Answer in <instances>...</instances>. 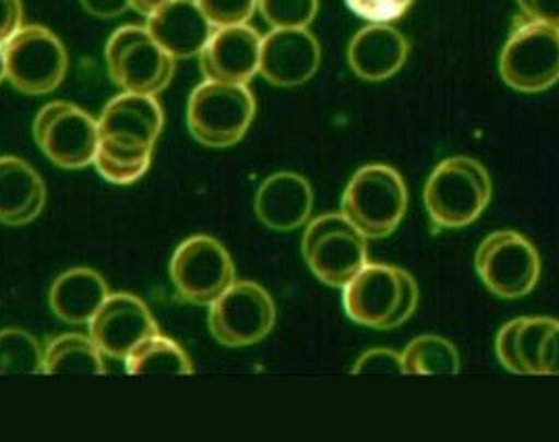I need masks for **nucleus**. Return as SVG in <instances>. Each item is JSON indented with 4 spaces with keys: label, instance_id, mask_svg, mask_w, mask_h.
Instances as JSON below:
<instances>
[{
    "label": "nucleus",
    "instance_id": "obj_1",
    "mask_svg": "<svg viewBox=\"0 0 559 442\" xmlns=\"http://www.w3.org/2000/svg\"><path fill=\"white\" fill-rule=\"evenodd\" d=\"M418 297V283L408 271L368 262L344 287V312L358 326L391 331L414 316Z\"/></svg>",
    "mask_w": 559,
    "mask_h": 442
},
{
    "label": "nucleus",
    "instance_id": "obj_2",
    "mask_svg": "<svg viewBox=\"0 0 559 442\" xmlns=\"http://www.w3.org/2000/svg\"><path fill=\"white\" fill-rule=\"evenodd\" d=\"M493 183L487 169L471 156L439 163L425 186V208L439 229L471 227L487 211Z\"/></svg>",
    "mask_w": 559,
    "mask_h": 442
},
{
    "label": "nucleus",
    "instance_id": "obj_3",
    "mask_svg": "<svg viewBox=\"0 0 559 442\" xmlns=\"http://www.w3.org/2000/svg\"><path fill=\"white\" fill-rule=\"evenodd\" d=\"M408 212L404 177L389 165H366L349 179L342 214L366 239H385L397 231Z\"/></svg>",
    "mask_w": 559,
    "mask_h": 442
},
{
    "label": "nucleus",
    "instance_id": "obj_4",
    "mask_svg": "<svg viewBox=\"0 0 559 442\" xmlns=\"http://www.w3.org/2000/svg\"><path fill=\"white\" fill-rule=\"evenodd\" d=\"M301 255L310 273L333 289H344L370 262L368 239L342 212L321 214L308 223L301 237Z\"/></svg>",
    "mask_w": 559,
    "mask_h": 442
},
{
    "label": "nucleus",
    "instance_id": "obj_5",
    "mask_svg": "<svg viewBox=\"0 0 559 442\" xmlns=\"http://www.w3.org/2000/svg\"><path fill=\"white\" fill-rule=\"evenodd\" d=\"M254 117L257 100L248 85L204 82L188 100V129L202 146H236Z\"/></svg>",
    "mask_w": 559,
    "mask_h": 442
},
{
    "label": "nucleus",
    "instance_id": "obj_6",
    "mask_svg": "<svg viewBox=\"0 0 559 442\" xmlns=\"http://www.w3.org/2000/svg\"><path fill=\"white\" fill-rule=\"evenodd\" d=\"M108 75L123 92L156 96L175 75V59L156 43L148 27L123 25L108 38Z\"/></svg>",
    "mask_w": 559,
    "mask_h": 442
},
{
    "label": "nucleus",
    "instance_id": "obj_7",
    "mask_svg": "<svg viewBox=\"0 0 559 442\" xmlns=\"http://www.w3.org/2000/svg\"><path fill=\"white\" fill-rule=\"evenodd\" d=\"M173 287L186 303L206 308L236 283V262L211 235H192L173 252Z\"/></svg>",
    "mask_w": 559,
    "mask_h": 442
},
{
    "label": "nucleus",
    "instance_id": "obj_8",
    "mask_svg": "<svg viewBox=\"0 0 559 442\" xmlns=\"http://www.w3.org/2000/svg\"><path fill=\"white\" fill-rule=\"evenodd\" d=\"M474 268L495 297L520 299L535 291L543 264L528 237L518 231H495L480 241Z\"/></svg>",
    "mask_w": 559,
    "mask_h": 442
},
{
    "label": "nucleus",
    "instance_id": "obj_9",
    "mask_svg": "<svg viewBox=\"0 0 559 442\" xmlns=\"http://www.w3.org/2000/svg\"><path fill=\"white\" fill-rule=\"evenodd\" d=\"M503 82L516 92L538 94L559 82V29L522 20L512 29L499 57Z\"/></svg>",
    "mask_w": 559,
    "mask_h": 442
},
{
    "label": "nucleus",
    "instance_id": "obj_10",
    "mask_svg": "<svg viewBox=\"0 0 559 442\" xmlns=\"http://www.w3.org/2000/svg\"><path fill=\"white\" fill-rule=\"evenodd\" d=\"M209 308L211 335L218 345L231 349L264 341L277 322L275 299L254 280H236Z\"/></svg>",
    "mask_w": 559,
    "mask_h": 442
},
{
    "label": "nucleus",
    "instance_id": "obj_11",
    "mask_svg": "<svg viewBox=\"0 0 559 442\" xmlns=\"http://www.w3.org/2000/svg\"><path fill=\"white\" fill-rule=\"evenodd\" d=\"M34 140L44 156L59 169H86L100 146L98 121L78 105L55 100L34 119Z\"/></svg>",
    "mask_w": 559,
    "mask_h": 442
},
{
    "label": "nucleus",
    "instance_id": "obj_12",
    "mask_svg": "<svg viewBox=\"0 0 559 442\" xmlns=\"http://www.w3.org/2000/svg\"><path fill=\"white\" fill-rule=\"evenodd\" d=\"M7 80L29 96L55 92L69 69L63 43L43 25H25L2 46Z\"/></svg>",
    "mask_w": 559,
    "mask_h": 442
},
{
    "label": "nucleus",
    "instance_id": "obj_13",
    "mask_svg": "<svg viewBox=\"0 0 559 442\" xmlns=\"http://www.w3.org/2000/svg\"><path fill=\"white\" fill-rule=\"evenodd\" d=\"M90 337L105 354V358L123 359L160 326L148 303L133 294H110L98 314L92 318Z\"/></svg>",
    "mask_w": 559,
    "mask_h": 442
},
{
    "label": "nucleus",
    "instance_id": "obj_14",
    "mask_svg": "<svg viewBox=\"0 0 559 442\" xmlns=\"http://www.w3.org/2000/svg\"><path fill=\"white\" fill-rule=\"evenodd\" d=\"M321 67V44L306 27L273 29L262 38L260 75L277 87L310 82Z\"/></svg>",
    "mask_w": 559,
    "mask_h": 442
},
{
    "label": "nucleus",
    "instance_id": "obj_15",
    "mask_svg": "<svg viewBox=\"0 0 559 442\" xmlns=\"http://www.w3.org/2000/svg\"><path fill=\"white\" fill-rule=\"evenodd\" d=\"M262 36L243 23L215 29L200 52V67L206 82L248 85L260 71Z\"/></svg>",
    "mask_w": 559,
    "mask_h": 442
},
{
    "label": "nucleus",
    "instance_id": "obj_16",
    "mask_svg": "<svg viewBox=\"0 0 559 442\" xmlns=\"http://www.w3.org/2000/svg\"><path fill=\"white\" fill-rule=\"evenodd\" d=\"M98 127L100 140L154 150L165 127V110L156 96L123 92L105 106Z\"/></svg>",
    "mask_w": 559,
    "mask_h": 442
},
{
    "label": "nucleus",
    "instance_id": "obj_17",
    "mask_svg": "<svg viewBox=\"0 0 559 442\" xmlns=\"http://www.w3.org/2000/svg\"><path fill=\"white\" fill-rule=\"evenodd\" d=\"M314 208V191L306 177L294 170H281L260 183L254 198V212L271 231L289 232L310 220Z\"/></svg>",
    "mask_w": 559,
    "mask_h": 442
},
{
    "label": "nucleus",
    "instance_id": "obj_18",
    "mask_svg": "<svg viewBox=\"0 0 559 442\" xmlns=\"http://www.w3.org/2000/svg\"><path fill=\"white\" fill-rule=\"evenodd\" d=\"M409 44L389 23H370L358 29L347 46L352 71L365 82H385L408 61Z\"/></svg>",
    "mask_w": 559,
    "mask_h": 442
},
{
    "label": "nucleus",
    "instance_id": "obj_19",
    "mask_svg": "<svg viewBox=\"0 0 559 442\" xmlns=\"http://www.w3.org/2000/svg\"><path fill=\"white\" fill-rule=\"evenodd\" d=\"M148 32L173 59H192L213 38L215 27L195 0H171L148 17Z\"/></svg>",
    "mask_w": 559,
    "mask_h": 442
},
{
    "label": "nucleus",
    "instance_id": "obj_20",
    "mask_svg": "<svg viewBox=\"0 0 559 442\" xmlns=\"http://www.w3.org/2000/svg\"><path fill=\"white\" fill-rule=\"evenodd\" d=\"M43 177L17 156H0V223L23 227L36 220L46 206Z\"/></svg>",
    "mask_w": 559,
    "mask_h": 442
},
{
    "label": "nucleus",
    "instance_id": "obj_21",
    "mask_svg": "<svg viewBox=\"0 0 559 442\" xmlns=\"http://www.w3.org/2000/svg\"><path fill=\"white\" fill-rule=\"evenodd\" d=\"M110 295L105 276L86 266L69 268L55 278L48 291L52 314L66 324H90Z\"/></svg>",
    "mask_w": 559,
    "mask_h": 442
},
{
    "label": "nucleus",
    "instance_id": "obj_22",
    "mask_svg": "<svg viewBox=\"0 0 559 442\" xmlns=\"http://www.w3.org/2000/svg\"><path fill=\"white\" fill-rule=\"evenodd\" d=\"M107 372L105 354L90 335L66 333L44 349V374H98Z\"/></svg>",
    "mask_w": 559,
    "mask_h": 442
},
{
    "label": "nucleus",
    "instance_id": "obj_23",
    "mask_svg": "<svg viewBox=\"0 0 559 442\" xmlns=\"http://www.w3.org/2000/svg\"><path fill=\"white\" fill-rule=\"evenodd\" d=\"M126 370L131 377L167 374V377H192L194 363L188 351L171 337L156 333L144 338L126 358Z\"/></svg>",
    "mask_w": 559,
    "mask_h": 442
},
{
    "label": "nucleus",
    "instance_id": "obj_24",
    "mask_svg": "<svg viewBox=\"0 0 559 442\" xmlns=\"http://www.w3.org/2000/svg\"><path fill=\"white\" fill-rule=\"evenodd\" d=\"M402 366L406 377H455L460 372V351L450 338L420 335L402 351Z\"/></svg>",
    "mask_w": 559,
    "mask_h": 442
},
{
    "label": "nucleus",
    "instance_id": "obj_25",
    "mask_svg": "<svg viewBox=\"0 0 559 442\" xmlns=\"http://www.w3.org/2000/svg\"><path fill=\"white\" fill-rule=\"evenodd\" d=\"M152 152L146 147H130L100 140L94 158L98 175L112 186H131L140 181L152 165Z\"/></svg>",
    "mask_w": 559,
    "mask_h": 442
},
{
    "label": "nucleus",
    "instance_id": "obj_26",
    "mask_svg": "<svg viewBox=\"0 0 559 442\" xmlns=\"http://www.w3.org/2000/svg\"><path fill=\"white\" fill-rule=\"evenodd\" d=\"M0 374H44V351L38 338L23 328L0 331Z\"/></svg>",
    "mask_w": 559,
    "mask_h": 442
},
{
    "label": "nucleus",
    "instance_id": "obj_27",
    "mask_svg": "<svg viewBox=\"0 0 559 442\" xmlns=\"http://www.w3.org/2000/svg\"><path fill=\"white\" fill-rule=\"evenodd\" d=\"M259 11L273 29L308 27L319 13V0H259Z\"/></svg>",
    "mask_w": 559,
    "mask_h": 442
},
{
    "label": "nucleus",
    "instance_id": "obj_28",
    "mask_svg": "<svg viewBox=\"0 0 559 442\" xmlns=\"http://www.w3.org/2000/svg\"><path fill=\"white\" fill-rule=\"evenodd\" d=\"M556 318L547 316H524L522 326L518 331V358L522 363L524 377H540L538 359H540V349L547 333L556 324Z\"/></svg>",
    "mask_w": 559,
    "mask_h": 442
},
{
    "label": "nucleus",
    "instance_id": "obj_29",
    "mask_svg": "<svg viewBox=\"0 0 559 442\" xmlns=\"http://www.w3.org/2000/svg\"><path fill=\"white\" fill-rule=\"evenodd\" d=\"M215 29L243 25L259 9V0H195Z\"/></svg>",
    "mask_w": 559,
    "mask_h": 442
},
{
    "label": "nucleus",
    "instance_id": "obj_30",
    "mask_svg": "<svg viewBox=\"0 0 559 442\" xmlns=\"http://www.w3.org/2000/svg\"><path fill=\"white\" fill-rule=\"evenodd\" d=\"M414 0H345V4L366 22L391 23L408 13Z\"/></svg>",
    "mask_w": 559,
    "mask_h": 442
},
{
    "label": "nucleus",
    "instance_id": "obj_31",
    "mask_svg": "<svg viewBox=\"0 0 559 442\" xmlns=\"http://www.w3.org/2000/svg\"><path fill=\"white\" fill-rule=\"evenodd\" d=\"M352 374L356 377H365V374H397V377H406L404 374V366H402V354L388 349V347H374L365 351L358 361L352 368Z\"/></svg>",
    "mask_w": 559,
    "mask_h": 442
},
{
    "label": "nucleus",
    "instance_id": "obj_32",
    "mask_svg": "<svg viewBox=\"0 0 559 442\" xmlns=\"http://www.w3.org/2000/svg\"><path fill=\"white\" fill-rule=\"evenodd\" d=\"M522 318H514L510 322H506L497 337H495V354L499 363L510 372V374H516V377H524V370H522V363L518 358V331L522 326Z\"/></svg>",
    "mask_w": 559,
    "mask_h": 442
},
{
    "label": "nucleus",
    "instance_id": "obj_33",
    "mask_svg": "<svg viewBox=\"0 0 559 442\" xmlns=\"http://www.w3.org/2000/svg\"><path fill=\"white\" fill-rule=\"evenodd\" d=\"M22 0H0V46H4L22 29Z\"/></svg>",
    "mask_w": 559,
    "mask_h": 442
},
{
    "label": "nucleus",
    "instance_id": "obj_34",
    "mask_svg": "<svg viewBox=\"0 0 559 442\" xmlns=\"http://www.w3.org/2000/svg\"><path fill=\"white\" fill-rule=\"evenodd\" d=\"M526 20L547 23L559 29V0H518Z\"/></svg>",
    "mask_w": 559,
    "mask_h": 442
},
{
    "label": "nucleus",
    "instance_id": "obj_35",
    "mask_svg": "<svg viewBox=\"0 0 559 442\" xmlns=\"http://www.w3.org/2000/svg\"><path fill=\"white\" fill-rule=\"evenodd\" d=\"M538 368H540V377H559V320L545 337Z\"/></svg>",
    "mask_w": 559,
    "mask_h": 442
},
{
    "label": "nucleus",
    "instance_id": "obj_36",
    "mask_svg": "<svg viewBox=\"0 0 559 442\" xmlns=\"http://www.w3.org/2000/svg\"><path fill=\"white\" fill-rule=\"evenodd\" d=\"M82 7L92 17L112 20L131 9V0H82Z\"/></svg>",
    "mask_w": 559,
    "mask_h": 442
},
{
    "label": "nucleus",
    "instance_id": "obj_37",
    "mask_svg": "<svg viewBox=\"0 0 559 442\" xmlns=\"http://www.w3.org/2000/svg\"><path fill=\"white\" fill-rule=\"evenodd\" d=\"M167 2H171V0H131V7H133L138 13L151 17L156 9H160V7L167 4Z\"/></svg>",
    "mask_w": 559,
    "mask_h": 442
},
{
    "label": "nucleus",
    "instance_id": "obj_38",
    "mask_svg": "<svg viewBox=\"0 0 559 442\" xmlns=\"http://www.w3.org/2000/svg\"><path fill=\"white\" fill-rule=\"evenodd\" d=\"M4 77H7V71H4V55H2V46H0V84H2Z\"/></svg>",
    "mask_w": 559,
    "mask_h": 442
}]
</instances>
